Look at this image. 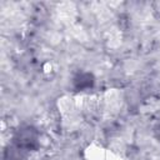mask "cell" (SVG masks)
Listing matches in <instances>:
<instances>
[{
  "label": "cell",
  "instance_id": "obj_1",
  "mask_svg": "<svg viewBox=\"0 0 160 160\" xmlns=\"http://www.w3.org/2000/svg\"><path fill=\"white\" fill-rule=\"evenodd\" d=\"M11 142L28 152L36 151L40 148V132L34 125L22 124L14 131Z\"/></svg>",
  "mask_w": 160,
  "mask_h": 160
},
{
  "label": "cell",
  "instance_id": "obj_2",
  "mask_svg": "<svg viewBox=\"0 0 160 160\" xmlns=\"http://www.w3.org/2000/svg\"><path fill=\"white\" fill-rule=\"evenodd\" d=\"M95 85V76L89 71L78 72L72 79V88L76 91H86Z\"/></svg>",
  "mask_w": 160,
  "mask_h": 160
},
{
  "label": "cell",
  "instance_id": "obj_3",
  "mask_svg": "<svg viewBox=\"0 0 160 160\" xmlns=\"http://www.w3.org/2000/svg\"><path fill=\"white\" fill-rule=\"evenodd\" d=\"M29 152L10 142L5 146L2 152V160H29Z\"/></svg>",
  "mask_w": 160,
  "mask_h": 160
},
{
  "label": "cell",
  "instance_id": "obj_4",
  "mask_svg": "<svg viewBox=\"0 0 160 160\" xmlns=\"http://www.w3.org/2000/svg\"><path fill=\"white\" fill-rule=\"evenodd\" d=\"M85 160H106V151L98 144H90L85 149Z\"/></svg>",
  "mask_w": 160,
  "mask_h": 160
},
{
  "label": "cell",
  "instance_id": "obj_5",
  "mask_svg": "<svg viewBox=\"0 0 160 160\" xmlns=\"http://www.w3.org/2000/svg\"><path fill=\"white\" fill-rule=\"evenodd\" d=\"M152 136H154L158 141H160V120L152 126Z\"/></svg>",
  "mask_w": 160,
  "mask_h": 160
}]
</instances>
